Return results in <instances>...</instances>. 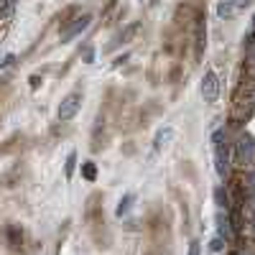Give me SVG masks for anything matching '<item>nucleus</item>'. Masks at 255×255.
I'll use <instances>...</instances> for the list:
<instances>
[{
    "label": "nucleus",
    "mask_w": 255,
    "mask_h": 255,
    "mask_svg": "<svg viewBox=\"0 0 255 255\" xmlns=\"http://www.w3.org/2000/svg\"><path fill=\"white\" fill-rule=\"evenodd\" d=\"M202 97H204V102H217V97H220V77H217V72H204V77H202Z\"/></svg>",
    "instance_id": "nucleus-1"
},
{
    "label": "nucleus",
    "mask_w": 255,
    "mask_h": 255,
    "mask_svg": "<svg viewBox=\"0 0 255 255\" xmlns=\"http://www.w3.org/2000/svg\"><path fill=\"white\" fill-rule=\"evenodd\" d=\"M79 105H82V92H69L67 97L61 100V105H59V120L61 123L72 120L79 113Z\"/></svg>",
    "instance_id": "nucleus-2"
},
{
    "label": "nucleus",
    "mask_w": 255,
    "mask_h": 255,
    "mask_svg": "<svg viewBox=\"0 0 255 255\" xmlns=\"http://www.w3.org/2000/svg\"><path fill=\"white\" fill-rule=\"evenodd\" d=\"M238 153H240L243 166H245V163H253V161H255V143H253L250 138H243L240 145H238Z\"/></svg>",
    "instance_id": "nucleus-3"
},
{
    "label": "nucleus",
    "mask_w": 255,
    "mask_h": 255,
    "mask_svg": "<svg viewBox=\"0 0 255 255\" xmlns=\"http://www.w3.org/2000/svg\"><path fill=\"white\" fill-rule=\"evenodd\" d=\"M243 3H245V0H220V5H217V15H220V18H230V15L235 13Z\"/></svg>",
    "instance_id": "nucleus-4"
},
{
    "label": "nucleus",
    "mask_w": 255,
    "mask_h": 255,
    "mask_svg": "<svg viewBox=\"0 0 255 255\" xmlns=\"http://www.w3.org/2000/svg\"><path fill=\"white\" fill-rule=\"evenodd\" d=\"M194 38H197V41H194V46H197V56H202L204 44H207V41H204V38H207V26H204V18H202V15L197 18V33H194Z\"/></svg>",
    "instance_id": "nucleus-5"
},
{
    "label": "nucleus",
    "mask_w": 255,
    "mask_h": 255,
    "mask_svg": "<svg viewBox=\"0 0 255 255\" xmlns=\"http://www.w3.org/2000/svg\"><path fill=\"white\" fill-rule=\"evenodd\" d=\"M87 26H90V15H82V18L77 20V23H74V26H72V28H69L67 33H64V41H69V38H74L77 33H82V31L87 28Z\"/></svg>",
    "instance_id": "nucleus-6"
},
{
    "label": "nucleus",
    "mask_w": 255,
    "mask_h": 255,
    "mask_svg": "<svg viewBox=\"0 0 255 255\" xmlns=\"http://www.w3.org/2000/svg\"><path fill=\"white\" fill-rule=\"evenodd\" d=\"M171 138V130H163V133H158V138H156V145H153V151H158V148L163 145V140H168Z\"/></svg>",
    "instance_id": "nucleus-7"
},
{
    "label": "nucleus",
    "mask_w": 255,
    "mask_h": 255,
    "mask_svg": "<svg viewBox=\"0 0 255 255\" xmlns=\"http://www.w3.org/2000/svg\"><path fill=\"white\" fill-rule=\"evenodd\" d=\"M74 161H77V156L69 153V158H67V176H72V171H74Z\"/></svg>",
    "instance_id": "nucleus-8"
},
{
    "label": "nucleus",
    "mask_w": 255,
    "mask_h": 255,
    "mask_svg": "<svg viewBox=\"0 0 255 255\" xmlns=\"http://www.w3.org/2000/svg\"><path fill=\"white\" fill-rule=\"evenodd\" d=\"M130 202H133V197H125V202H120V207H118V215H123V212H128V207H130Z\"/></svg>",
    "instance_id": "nucleus-9"
},
{
    "label": "nucleus",
    "mask_w": 255,
    "mask_h": 255,
    "mask_svg": "<svg viewBox=\"0 0 255 255\" xmlns=\"http://www.w3.org/2000/svg\"><path fill=\"white\" fill-rule=\"evenodd\" d=\"M253 41H255V15H253V23L248 28V44H253Z\"/></svg>",
    "instance_id": "nucleus-10"
},
{
    "label": "nucleus",
    "mask_w": 255,
    "mask_h": 255,
    "mask_svg": "<svg viewBox=\"0 0 255 255\" xmlns=\"http://www.w3.org/2000/svg\"><path fill=\"white\" fill-rule=\"evenodd\" d=\"M84 176H87V179H95V166H92V163L84 166Z\"/></svg>",
    "instance_id": "nucleus-11"
},
{
    "label": "nucleus",
    "mask_w": 255,
    "mask_h": 255,
    "mask_svg": "<svg viewBox=\"0 0 255 255\" xmlns=\"http://www.w3.org/2000/svg\"><path fill=\"white\" fill-rule=\"evenodd\" d=\"M189 255H199V243H191V248H189Z\"/></svg>",
    "instance_id": "nucleus-12"
},
{
    "label": "nucleus",
    "mask_w": 255,
    "mask_h": 255,
    "mask_svg": "<svg viewBox=\"0 0 255 255\" xmlns=\"http://www.w3.org/2000/svg\"><path fill=\"white\" fill-rule=\"evenodd\" d=\"M212 250H222V240H215V243H212Z\"/></svg>",
    "instance_id": "nucleus-13"
}]
</instances>
